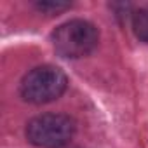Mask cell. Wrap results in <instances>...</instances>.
I'll return each instance as SVG.
<instances>
[{
    "instance_id": "7a4b0ae2",
    "label": "cell",
    "mask_w": 148,
    "mask_h": 148,
    "mask_svg": "<svg viewBox=\"0 0 148 148\" xmlns=\"http://www.w3.org/2000/svg\"><path fill=\"white\" fill-rule=\"evenodd\" d=\"M68 87L66 73L52 64H42L30 70L21 80L19 94L26 103L45 105L56 101Z\"/></svg>"
},
{
    "instance_id": "6da1fadb",
    "label": "cell",
    "mask_w": 148,
    "mask_h": 148,
    "mask_svg": "<svg viewBox=\"0 0 148 148\" xmlns=\"http://www.w3.org/2000/svg\"><path fill=\"white\" fill-rule=\"evenodd\" d=\"M54 51L66 59H79L89 56L99 44L98 28L86 19H70L59 25L52 35Z\"/></svg>"
},
{
    "instance_id": "3957f363",
    "label": "cell",
    "mask_w": 148,
    "mask_h": 148,
    "mask_svg": "<svg viewBox=\"0 0 148 148\" xmlns=\"http://www.w3.org/2000/svg\"><path fill=\"white\" fill-rule=\"evenodd\" d=\"M77 131V124L64 113H42L33 117L25 129L26 139L37 148H63Z\"/></svg>"
},
{
    "instance_id": "277c9868",
    "label": "cell",
    "mask_w": 148,
    "mask_h": 148,
    "mask_svg": "<svg viewBox=\"0 0 148 148\" xmlns=\"http://www.w3.org/2000/svg\"><path fill=\"white\" fill-rule=\"evenodd\" d=\"M132 32L141 42L148 44V7L138 9L132 14Z\"/></svg>"
},
{
    "instance_id": "5b68a950",
    "label": "cell",
    "mask_w": 148,
    "mask_h": 148,
    "mask_svg": "<svg viewBox=\"0 0 148 148\" xmlns=\"http://www.w3.org/2000/svg\"><path fill=\"white\" fill-rule=\"evenodd\" d=\"M71 4L68 2H54V0H45V2H35V7L40 12H47V14H59L66 9H70Z\"/></svg>"
}]
</instances>
